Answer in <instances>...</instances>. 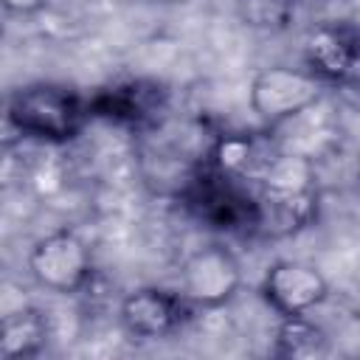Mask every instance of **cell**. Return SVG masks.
I'll return each instance as SVG.
<instances>
[{
  "label": "cell",
  "mask_w": 360,
  "mask_h": 360,
  "mask_svg": "<svg viewBox=\"0 0 360 360\" xmlns=\"http://www.w3.org/2000/svg\"><path fill=\"white\" fill-rule=\"evenodd\" d=\"M256 180L270 194H307L315 191V166L307 155L278 152L267 158Z\"/></svg>",
  "instance_id": "cell-10"
},
{
  "label": "cell",
  "mask_w": 360,
  "mask_h": 360,
  "mask_svg": "<svg viewBox=\"0 0 360 360\" xmlns=\"http://www.w3.org/2000/svg\"><path fill=\"white\" fill-rule=\"evenodd\" d=\"M183 301L160 287H141L124 295L118 307L121 326L138 340H158L180 326Z\"/></svg>",
  "instance_id": "cell-7"
},
{
  "label": "cell",
  "mask_w": 360,
  "mask_h": 360,
  "mask_svg": "<svg viewBox=\"0 0 360 360\" xmlns=\"http://www.w3.org/2000/svg\"><path fill=\"white\" fill-rule=\"evenodd\" d=\"M155 3H160V6H180V3H186V0H155Z\"/></svg>",
  "instance_id": "cell-15"
},
{
  "label": "cell",
  "mask_w": 360,
  "mask_h": 360,
  "mask_svg": "<svg viewBox=\"0 0 360 360\" xmlns=\"http://www.w3.org/2000/svg\"><path fill=\"white\" fill-rule=\"evenodd\" d=\"M315 217V191L307 194H270L256 197V225L270 236H287L307 228Z\"/></svg>",
  "instance_id": "cell-8"
},
{
  "label": "cell",
  "mask_w": 360,
  "mask_h": 360,
  "mask_svg": "<svg viewBox=\"0 0 360 360\" xmlns=\"http://www.w3.org/2000/svg\"><path fill=\"white\" fill-rule=\"evenodd\" d=\"M262 292L278 315H301L315 309L329 295V284L315 264L281 259L267 267Z\"/></svg>",
  "instance_id": "cell-5"
},
{
  "label": "cell",
  "mask_w": 360,
  "mask_h": 360,
  "mask_svg": "<svg viewBox=\"0 0 360 360\" xmlns=\"http://www.w3.org/2000/svg\"><path fill=\"white\" fill-rule=\"evenodd\" d=\"M307 68L326 82H346L360 73V31L349 25H318L304 39Z\"/></svg>",
  "instance_id": "cell-6"
},
{
  "label": "cell",
  "mask_w": 360,
  "mask_h": 360,
  "mask_svg": "<svg viewBox=\"0 0 360 360\" xmlns=\"http://www.w3.org/2000/svg\"><path fill=\"white\" fill-rule=\"evenodd\" d=\"M242 284V267L236 256L222 245H205L194 250L180 270L183 298L197 307H222L236 295Z\"/></svg>",
  "instance_id": "cell-4"
},
{
  "label": "cell",
  "mask_w": 360,
  "mask_h": 360,
  "mask_svg": "<svg viewBox=\"0 0 360 360\" xmlns=\"http://www.w3.org/2000/svg\"><path fill=\"white\" fill-rule=\"evenodd\" d=\"M270 155L259 152V143L248 135H222L214 149H211V163L219 174L231 180H245V177H259L262 166L267 163Z\"/></svg>",
  "instance_id": "cell-12"
},
{
  "label": "cell",
  "mask_w": 360,
  "mask_h": 360,
  "mask_svg": "<svg viewBox=\"0 0 360 360\" xmlns=\"http://www.w3.org/2000/svg\"><path fill=\"white\" fill-rule=\"evenodd\" d=\"M3 6H6L8 11H17V14H31V11L42 8L45 0H3Z\"/></svg>",
  "instance_id": "cell-14"
},
{
  "label": "cell",
  "mask_w": 360,
  "mask_h": 360,
  "mask_svg": "<svg viewBox=\"0 0 360 360\" xmlns=\"http://www.w3.org/2000/svg\"><path fill=\"white\" fill-rule=\"evenodd\" d=\"M295 0H242V17L256 28H284L292 17Z\"/></svg>",
  "instance_id": "cell-13"
},
{
  "label": "cell",
  "mask_w": 360,
  "mask_h": 360,
  "mask_svg": "<svg viewBox=\"0 0 360 360\" xmlns=\"http://www.w3.org/2000/svg\"><path fill=\"white\" fill-rule=\"evenodd\" d=\"M28 270L51 292H79L93 273L90 250L73 231H53L34 242L28 253Z\"/></svg>",
  "instance_id": "cell-3"
},
{
  "label": "cell",
  "mask_w": 360,
  "mask_h": 360,
  "mask_svg": "<svg viewBox=\"0 0 360 360\" xmlns=\"http://www.w3.org/2000/svg\"><path fill=\"white\" fill-rule=\"evenodd\" d=\"M8 121L42 141H70L84 121L82 98L62 84H31L8 98Z\"/></svg>",
  "instance_id": "cell-1"
},
{
  "label": "cell",
  "mask_w": 360,
  "mask_h": 360,
  "mask_svg": "<svg viewBox=\"0 0 360 360\" xmlns=\"http://www.w3.org/2000/svg\"><path fill=\"white\" fill-rule=\"evenodd\" d=\"M48 343V315L37 307H20L3 315L0 323V357L25 360L45 349Z\"/></svg>",
  "instance_id": "cell-9"
},
{
  "label": "cell",
  "mask_w": 360,
  "mask_h": 360,
  "mask_svg": "<svg viewBox=\"0 0 360 360\" xmlns=\"http://www.w3.org/2000/svg\"><path fill=\"white\" fill-rule=\"evenodd\" d=\"M276 354L287 360H315L329 354V338L326 332L301 315H281V323L276 329Z\"/></svg>",
  "instance_id": "cell-11"
},
{
  "label": "cell",
  "mask_w": 360,
  "mask_h": 360,
  "mask_svg": "<svg viewBox=\"0 0 360 360\" xmlns=\"http://www.w3.org/2000/svg\"><path fill=\"white\" fill-rule=\"evenodd\" d=\"M321 93L323 79H318L312 70L270 65L259 70L250 82V107L264 124L276 127L307 112L312 104L321 101Z\"/></svg>",
  "instance_id": "cell-2"
}]
</instances>
